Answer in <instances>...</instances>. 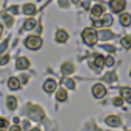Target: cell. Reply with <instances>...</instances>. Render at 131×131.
Listing matches in <instances>:
<instances>
[{
    "mask_svg": "<svg viewBox=\"0 0 131 131\" xmlns=\"http://www.w3.org/2000/svg\"><path fill=\"white\" fill-rule=\"evenodd\" d=\"M82 37H83L85 43H86L87 45H89V46L94 45V44L96 43V41H97V34H96V32H95L93 29H91V28L85 29V30L83 31V33H82Z\"/></svg>",
    "mask_w": 131,
    "mask_h": 131,
    "instance_id": "cell-1",
    "label": "cell"
},
{
    "mask_svg": "<svg viewBox=\"0 0 131 131\" xmlns=\"http://www.w3.org/2000/svg\"><path fill=\"white\" fill-rule=\"evenodd\" d=\"M29 116L35 120V121H40L44 118V112L37 105H32L29 108Z\"/></svg>",
    "mask_w": 131,
    "mask_h": 131,
    "instance_id": "cell-2",
    "label": "cell"
},
{
    "mask_svg": "<svg viewBox=\"0 0 131 131\" xmlns=\"http://www.w3.org/2000/svg\"><path fill=\"white\" fill-rule=\"evenodd\" d=\"M42 44V41L40 38L36 37V36H31L26 40V46L32 50H36L38 49Z\"/></svg>",
    "mask_w": 131,
    "mask_h": 131,
    "instance_id": "cell-3",
    "label": "cell"
},
{
    "mask_svg": "<svg viewBox=\"0 0 131 131\" xmlns=\"http://www.w3.org/2000/svg\"><path fill=\"white\" fill-rule=\"evenodd\" d=\"M92 93L96 98H101L105 95L106 90L104 88V86H102L101 84H96L93 88H92Z\"/></svg>",
    "mask_w": 131,
    "mask_h": 131,
    "instance_id": "cell-4",
    "label": "cell"
},
{
    "mask_svg": "<svg viewBox=\"0 0 131 131\" xmlns=\"http://www.w3.org/2000/svg\"><path fill=\"white\" fill-rule=\"evenodd\" d=\"M125 1L124 0H113L111 2V7L114 12H120L125 7Z\"/></svg>",
    "mask_w": 131,
    "mask_h": 131,
    "instance_id": "cell-5",
    "label": "cell"
},
{
    "mask_svg": "<svg viewBox=\"0 0 131 131\" xmlns=\"http://www.w3.org/2000/svg\"><path fill=\"white\" fill-rule=\"evenodd\" d=\"M105 123L110 126H113V127H117L121 124V120L120 118H118L117 116H110L105 119Z\"/></svg>",
    "mask_w": 131,
    "mask_h": 131,
    "instance_id": "cell-6",
    "label": "cell"
},
{
    "mask_svg": "<svg viewBox=\"0 0 131 131\" xmlns=\"http://www.w3.org/2000/svg\"><path fill=\"white\" fill-rule=\"evenodd\" d=\"M29 60L26 57H18L16 60V68L19 70H25L29 67Z\"/></svg>",
    "mask_w": 131,
    "mask_h": 131,
    "instance_id": "cell-7",
    "label": "cell"
},
{
    "mask_svg": "<svg viewBox=\"0 0 131 131\" xmlns=\"http://www.w3.org/2000/svg\"><path fill=\"white\" fill-rule=\"evenodd\" d=\"M43 88H44V90L47 91V92H52V91L56 88V83H55L54 80L49 79V80H47V81L44 83Z\"/></svg>",
    "mask_w": 131,
    "mask_h": 131,
    "instance_id": "cell-8",
    "label": "cell"
},
{
    "mask_svg": "<svg viewBox=\"0 0 131 131\" xmlns=\"http://www.w3.org/2000/svg\"><path fill=\"white\" fill-rule=\"evenodd\" d=\"M121 95L127 100V102L131 103V88H129V87H123L121 89Z\"/></svg>",
    "mask_w": 131,
    "mask_h": 131,
    "instance_id": "cell-9",
    "label": "cell"
},
{
    "mask_svg": "<svg viewBox=\"0 0 131 131\" xmlns=\"http://www.w3.org/2000/svg\"><path fill=\"white\" fill-rule=\"evenodd\" d=\"M74 71V67L70 63V62H64L62 66H61V73L63 75H69V74H72Z\"/></svg>",
    "mask_w": 131,
    "mask_h": 131,
    "instance_id": "cell-10",
    "label": "cell"
},
{
    "mask_svg": "<svg viewBox=\"0 0 131 131\" xmlns=\"http://www.w3.org/2000/svg\"><path fill=\"white\" fill-rule=\"evenodd\" d=\"M97 37H98L100 40L104 41V40L111 39V38L113 37V34H112L110 31H107V30H103V31H100V32H98V35H97Z\"/></svg>",
    "mask_w": 131,
    "mask_h": 131,
    "instance_id": "cell-11",
    "label": "cell"
},
{
    "mask_svg": "<svg viewBox=\"0 0 131 131\" xmlns=\"http://www.w3.org/2000/svg\"><path fill=\"white\" fill-rule=\"evenodd\" d=\"M19 86H20L19 81H18L16 78H10V79H9V81H8V87H9L10 89L16 90V89L19 88Z\"/></svg>",
    "mask_w": 131,
    "mask_h": 131,
    "instance_id": "cell-12",
    "label": "cell"
},
{
    "mask_svg": "<svg viewBox=\"0 0 131 131\" xmlns=\"http://www.w3.org/2000/svg\"><path fill=\"white\" fill-rule=\"evenodd\" d=\"M55 39H56V41H58V42H64V41L68 39V34H67L64 31L59 30V31H57V33H56Z\"/></svg>",
    "mask_w": 131,
    "mask_h": 131,
    "instance_id": "cell-13",
    "label": "cell"
},
{
    "mask_svg": "<svg viewBox=\"0 0 131 131\" xmlns=\"http://www.w3.org/2000/svg\"><path fill=\"white\" fill-rule=\"evenodd\" d=\"M116 79H117V76H116L115 73H106V74L102 77V80H103L104 82H106V83H112V82H114Z\"/></svg>",
    "mask_w": 131,
    "mask_h": 131,
    "instance_id": "cell-14",
    "label": "cell"
},
{
    "mask_svg": "<svg viewBox=\"0 0 131 131\" xmlns=\"http://www.w3.org/2000/svg\"><path fill=\"white\" fill-rule=\"evenodd\" d=\"M35 11H36V7L33 4H26L24 6V12L28 15H32Z\"/></svg>",
    "mask_w": 131,
    "mask_h": 131,
    "instance_id": "cell-15",
    "label": "cell"
},
{
    "mask_svg": "<svg viewBox=\"0 0 131 131\" xmlns=\"http://www.w3.org/2000/svg\"><path fill=\"white\" fill-rule=\"evenodd\" d=\"M67 96H68L67 91H66L64 89H62V88H60V89L56 92V98H57V100H59V101H64V100L67 99Z\"/></svg>",
    "mask_w": 131,
    "mask_h": 131,
    "instance_id": "cell-16",
    "label": "cell"
},
{
    "mask_svg": "<svg viewBox=\"0 0 131 131\" xmlns=\"http://www.w3.org/2000/svg\"><path fill=\"white\" fill-rule=\"evenodd\" d=\"M6 104L10 110H14L16 106V99L13 96H8L7 100H6Z\"/></svg>",
    "mask_w": 131,
    "mask_h": 131,
    "instance_id": "cell-17",
    "label": "cell"
},
{
    "mask_svg": "<svg viewBox=\"0 0 131 131\" xmlns=\"http://www.w3.org/2000/svg\"><path fill=\"white\" fill-rule=\"evenodd\" d=\"M120 21H121V24H122L123 26H129L130 23H131V16H130V14L125 13V14L121 15Z\"/></svg>",
    "mask_w": 131,
    "mask_h": 131,
    "instance_id": "cell-18",
    "label": "cell"
},
{
    "mask_svg": "<svg viewBox=\"0 0 131 131\" xmlns=\"http://www.w3.org/2000/svg\"><path fill=\"white\" fill-rule=\"evenodd\" d=\"M102 11H103V8L100 7L99 5H94V6L92 7V9H91V13H92V15H94V16H99V15L102 13Z\"/></svg>",
    "mask_w": 131,
    "mask_h": 131,
    "instance_id": "cell-19",
    "label": "cell"
},
{
    "mask_svg": "<svg viewBox=\"0 0 131 131\" xmlns=\"http://www.w3.org/2000/svg\"><path fill=\"white\" fill-rule=\"evenodd\" d=\"M36 20L34 19V18H29L26 23H25V29L26 30H32V29H34L35 28V26H36Z\"/></svg>",
    "mask_w": 131,
    "mask_h": 131,
    "instance_id": "cell-20",
    "label": "cell"
},
{
    "mask_svg": "<svg viewBox=\"0 0 131 131\" xmlns=\"http://www.w3.org/2000/svg\"><path fill=\"white\" fill-rule=\"evenodd\" d=\"M121 44L125 47V48H130L131 47V37H129V36H126V37H124L122 40H121Z\"/></svg>",
    "mask_w": 131,
    "mask_h": 131,
    "instance_id": "cell-21",
    "label": "cell"
},
{
    "mask_svg": "<svg viewBox=\"0 0 131 131\" xmlns=\"http://www.w3.org/2000/svg\"><path fill=\"white\" fill-rule=\"evenodd\" d=\"M102 23H103V26H106V27L111 26L112 23H113V17H112V15H111V14H105L104 17H103V19H102Z\"/></svg>",
    "mask_w": 131,
    "mask_h": 131,
    "instance_id": "cell-22",
    "label": "cell"
},
{
    "mask_svg": "<svg viewBox=\"0 0 131 131\" xmlns=\"http://www.w3.org/2000/svg\"><path fill=\"white\" fill-rule=\"evenodd\" d=\"M2 17H3V20H4L5 25H7V26H11V25H12V21H13L12 16H10V15H8V14H4Z\"/></svg>",
    "mask_w": 131,
    "mask_h": 131,
    "instance_id": "cell-23",
    "label": "cell"
},
{
    "mask_svg": "<svg viewBox=\"0 0 131 131\" xmlns=\"http://www.w3.org/2000/svg\"><path fill=\"white\" fill-rule=\"evenodd\" d=\"M94 62H95V64H96L98 68H102V66H103V62H104L103 56H101V55H98V56L95 58Z\"/></svg>",
    "mask_w": 131,
    "mask_h": 131,
    "instance_id": "cell-24",
    "label": "cell"
},
{
    "mask_svg": "<svg viewBox=\"0 0 131 131\" xmlns=\"http://www.w3.org/2000/svg\"><path fill=\"white\" fill-rule=\"evenodd\" d=\"M64 84H66V86H67L68 88H70V89H74V88H75V82H74L72 79H66V80H64Z\"/></svg>",
    "mask_w": 131,
    "mask_h": 131,
    "instance_id": "cell-25",
    "label": "cell"
},
{
    "mask_svg": "<svg viewBox=\"0 0 131 131\" xmlns=\"http://www.w3.org/2000/svg\"><path fill=\"white\" fill-rule=\"evenodd\" d=\"M7 45H8V41L7 40H5L4 42H2L0 44V53H3L7 49Z\"/></svg>",
    "mask_w": 131,
    "mask_h": 131,
    "instance_id": "cell-26",
    "label": "cell"
},
{
    "mask_svg": "<svg viewBox=\"0 0 131 131\" xmlns=\"http://www.w3.org/2000/svg\"><path fill=\"white\" fill-rule=\"evenodd\" d=\"M102 48H104L106 51H108V52H115V47L114 46H112V45H108V44H105V45H102Z\"/></svg>",
    "mask_w": 131,
    "mask_h": 131,
    "instance_id": "cell-27",
    "label": "cell"
},
{
    "mask_svg": "<svg viewBox=\"0 0 131 131\" xmlns=\"http://www.w3.org/2000/svg\"><path fill=\"white\" fill-rule=\"evenodd\" d=\"M8 59H9V56H8V55L1 56V57H0V66H3V64H5V63H7Z\"/></svg>",
    "mask_w": 131,
    "mask_h": 131,
    "instance_id": "cell-28",
    "label": "cell"
},
{
    "mask_svg": "<svg viewBox=\"0 0 131 131\" xmlns=\"http://www.w3.org/2000/svg\"><path fill=\"white\" fill-rule=\"evenodd\" d=\"M105 63H106L107 67H112V66L114 64V58H113L111 55L107 56V57H106V60H105Z\"/></svg>",
    "mask_w": 131,
    "mask_h": 131,
    "instance_id": "cell-29",
    "label": "cell"
},
{
    "mask_svg": "<svg viewBox=\"0 0 131 131\" xmlns=\"http://www.w3.org/2000/svg\"><path fill=\"white\" fill-rule=\"evenodd\" d=\"M114 104H115L116 106L122 105V104H123V99H122V98H120V97H118V98H115V100H114Z\"/></svg>",
    "mask_w": 131,
    "mask_h": 131,
    "instance_id": "cell-30",
    "label": "cell"
},
{
    "mask_svg": "<svg viewBox=\"0 0 131 131\" xmlns=\"http://www.w3.org/2000/svg\"><path fill=\"white\" fill-rule=\"evenodd\" d=\"M7 125H8V123L6 120L0 119V128H5V127H7Z\"/></svg>",
    "mask_w": 131,
    "mask_h": 131,
    "instance_id": "cell-31",
    "label": "cell"
},
{
    "mask_svg": "<svg viewBox=\"0 0 131 131\" xmlns=\"http://www.w3.org/2000/svg\"><path fill=\"white\" fill-rule=\"evenodd\" d=\"M8 10H9L10 12H12L13 14H16V13L18 12V9H17V7H16V6H12V7H10Z\"/></svg>",
    "mask_w": 131,
    "mask_h": 131,
    "instance_id": "cell-32",
    "label": "cell"
},
{
    "mask_svg": "<svg viewBox=\"0 0 131 131\" xmlns=\"http://www.w3.org/2000/svg\"><path fill=\"white\" fill-rule=\"evenodd\" d=\"M59 4L62 7H67L68 6V0H59Z\"/></svg>",
    "mask_w": 131,
    "mask_h": 131,
    "instance_id": "cell-33",
    "label": "cell"
},
{
    "mask_svg": "<svg viewBox=\"0 0 131 131\" xmlns=\"http://www.w3.org/2000/svg\"><path fill=\"white\" fill-rule=\"evenodd\" d=\"M82 5H83V7H84L85 9H88V8H89V5H90V1H84Z\"/></svg>",
    "mask_w": 131,
    "mask_h": 131,
    "instance_id": "cell-34",
    "label": "cell"
},
{
    "mask_svg": "<svg viewBox=\"0 0 131 131\" xmlns=\"http://www.w3.org/2000/svg\"><path fill=\"white\" fill-rule=\"evenodd\" d=\"M20 79H21V82L23 83H26L27 82V79H28V75H25V74L20 75Z\"/></svg>",
    "mask_w": 131,
    "mask_h": 131,
    "instance_id": "cell-35",
    "label": "cell"
},
{
    "mask_svg": "<svg viewBox=\"0 0 131 131\" xmlns=\"http://www.w3.org/2000/svg\"><path fill=\"white\" fill-rule=\"evenodd\" d=\"M94 25H95V27L99 28V27H101L103 25V23H102V20H98V21H94Z\"/></svg>",
    "mask_w": 131,
    "mask_h": 131,
    "instance_id": "cell-36",
    "label": "cell"
},
{
    "mask_svg": "<svg viewBox=\"0 0 131 131\" xmlns=\"http://www.w3.org/2000/svg\"><path fill=\"white\" fill-rule=\"evenodd\" d=\"M10 131H20V128L18 126H13L10 128Z\"/></svg>",
    "mask_w": 131,
    "mask_h": 131,
    "instance_id": "cell-37",
    "label": "cell"
},
{
    "mask_svg": "<svg viewBox=\"0 0 131 131\" xmlns=\"http://www.w3.org/2000/svg\"><path fill=\"white\" fill-rule=\"evenodd\" d=\"M24 125H25V129H28V127H30V124H28L27 122H24Z\"/></svg>",
    "mask_w": 131,
    "mask_h": 131,
    "instance_id": "cell-38",
    "label": "cell"
},
{
    "mask_svg": "<svg viewBox=\"0 0 131 131\" xmlns=\"http://www.w3.org/2000/svg\"><path fill=\"white\" fill-rule=\"evenodd\" d=\"M2 31H3V26L0 24V36H1V33H2Z\"/></svg>",
    "mask_w": 131,
    "mask_h": 131,
    "instance_id": "cell-39",
    "label": "cell"
},
{
    "mask_svg": "<svg viewBox=\"0 0 131 131\" xmlns=\"http://www.w3.org/2000/svg\"><path fill=\"white\" fill-rule=\"evenodd\" d=\"M72 1H73L74 3H79V1H80V0H72Z\"/></svg>",
    "mask_w": 131,
    "mask_h": 131,
    "instance_id": "cell-40",
    "label": "cell"
},
{
    "mask_svg": "<svg viewBox=\"0 0 131 131\" xmlns=\"http://www.w3.org/2000/svg\"><path fill=\"white\" fill-rule=\"evenodd\" d=\"M32 131H40V130H39V129H37V128H34Z\"/></svg>",
    "mask_w": 131,
    "mask_h": 131,
    "instance_id": "cell-41",
    "label": "cell"
},
{
    "mask_svg": "<svg viewBox=\"0 0 131 131\" xmlns=\"http://www.w3.org/2000/svg\"><path fill=\"white\" fill-rule=\"evenodd\" d=\"M130 75H131V74H130Z\"/></svg>",
    "mask_w": 131,
    "mask_h": 131,
    "instance_id": "cell-42",
    "label": "cell"
}]
</instances>
